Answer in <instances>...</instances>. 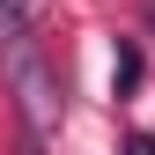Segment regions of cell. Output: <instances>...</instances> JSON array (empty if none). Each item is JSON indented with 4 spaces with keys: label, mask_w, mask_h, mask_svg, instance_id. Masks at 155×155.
<instances>
[{
    "label": "cell",
    "mask_w": 155,
    "mask_h": 155,
    "mask_svg": "<svg viewBox=\"0 0 155 155\" xmlns=\"http://www.w3.org/2000/svg\"><path fill=\"white\" fill-rule=\"evenodd\" d=\"M0 67H8V81H15V96H22L37 133H52L67 118V89H59V67L45 52V30H37L30 0H0Z\"/></svg>",
    "instance_id": "6da1fadb"
},
{
    "label": "cell",
    "mask_w": 155,
    "mask_h": 155,
    "mask_svg": "<svg viewBox=\"0 0 155 155\" xmlns=\"http://www.w3.org/2000/svg\"><path fill=\"white\" fill-rule=\"evenodd\" d=\"M126 155H155V133H133V140H126Z\"/></svg>",
    "instance_id": "7a4b0ae2"
},
{
    "label": "cell",
    "mask_w": 155,
    "mask_h": 155,
    "mask_svg": "<svg viewBox=\"0 0 155 155\" xmlns=\"http://www.w3.org/2000/svg\"><path fill=\"white\" fill-rule=\"evenodd\" d=\"M148 15H155V0H148Z\"/></svg>",
    "instance_id": "3957f363"
}]
</instances>
